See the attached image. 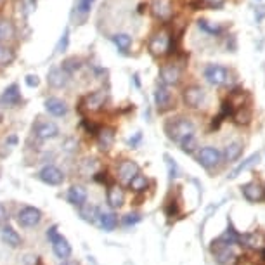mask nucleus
<instances>
[{"instance_id":"nucleus-1","label":"nucleus","mask_w":265,"mask_h":265,"mask_svg":"<svg viewBox=\"0 0 265 265\" xmlns=\"http://www.w3.org/2000/svg\"><path fill=\"white\" fill-rule=\"evenodd\" d=\"M194 123L189 120V118H172L168 122L165 123V132L168 135V139H172L173 142H179L181 144L186 137L189 135H194Z\"/></svg>"},{"instance_id":"nucleus-2","label":"nucleus","mask_w":265,"mask_h":265,"mask_svg":"<svg viewBox=\"0 0 265 265\" xmlns=\"http://www.w3.org/2000/svg\"><path fill=\"white\" fill-rule=\"evenodd\" d=\"M238 246V244H225L222 243V241H213L210 246L212 253H213L215 260L218 262L220 265H229L232 264V262L238 260V257H239V253L234 250V248Z\"/></svg>"},{"instance_id":"nucleus-3","label":"nucleus","mask_w":265,"mask_h":265,"mask_svg":"<svg viewBox=\"0 0 265 265\" xmlns=\"http://www.w3.org/2000/svg\"><path fill=\"white\" fill-rule=\"evenodd\" d=\"M170 45H172V38H170V35L166 33L165 29H161V31H156V33L149 38L147 47H149V52H151L153 55H165L168 54Z\"/></svg>"},{"instance_id":"nucleus-4","label":"nucleus","mask_w":265,"mask_h":265,"mask_svg":"<svg viewBox=\"0 0 265 265\" xmlns=\"http://www.w3.org/2000/svg\"><path fill=\"white\" fill-rule=\"evenodd\" d=\"M198 161H199V165H201L203 168L213 170V168H217V166L220 165L222 153L218 151V149H215V147H212V146H205L201 151H199Z\"/></svg>"},{"instance_id":"nucleus-5","label":"nucleus","mask_w":265,"mask_h":265,"mask_svg":"<svg viewBox=\"0 0 265 265\" xmlns=\"http://www.w3.org/2000/svg\"><path fill=\"white\" fill-rule=\"evenodd\" d=\"M182 99H184V104L187 107H191V109H198V107H201L203 104H205L206 92L201 87H198V85H191V87H187L184 90Z\"/></svg>"},{"instance_id":"nucleus-6","label":"nucleus","mask_w":265,"mask_h":265,"mask_svg":"<svg viewBox=\"0 0 265 265\" xmlns=\"http://www.w3.org/2000/svg\"><path fill=\"white\" fill-rule=\"evenodd\" d=\"M37 177L47 186H61L64 182V179H66L63 170L54 165H45L44 168L37 173Z\"/></svg>"},{"instance_id":"nucleus-7","label":"nucleus","mask_w":265,"mask_h":265,"mask_svg":"<svg viewBox=\"0 0 265 265\" xmlns=\"http://www.w3.org/2000/svg\"><path fill=\"white\" fill-rule=\"evenodd\" d=\"M18 222L21 227H35L42 222V212L35 206H23L18 212Z\"/></svg>"},{"instance_id":"nucleus-8","label":"nucleus","mask_w":265,"mask_h":265,"mask_svg":"<svg viewBox=\"0 0 265 265\" xmlns=\"http://www.w3.org/2000/svg\"><path fill=\"white\" fill-rule=\"evenodd\" d=\"M33 135L40 140H49L59 135V127L49 120H38L33 125Z\"/></svg>"},{"instance_id":"nucleus-9","label":"nucleus","mask_w":265,"mask_h":265,"mask_svg":"<svg viewBox=\"0 0 265 265\" xmlns=\"http://www.w3.org/2000/svg\"><path fill=\"white\" fill-rule=\"evenodd\" d=\"M227 70H225L224 66H220V64H208V66L205 68V78L206 81L210 85H213V87H220V85H224L225 81H227Z\"/></svg>"},{"instance_id":"nucleus-10","label":"nucleus","mask_w":265,"mask_h":265,"mask_svg":"<svg viewBox=\"0 0 265 265\" xmlns=\"http://www.w3.org/2000/svg\"><path fill=\"white\" fill-rule=\"evenodd\" d=\"M137 173H139V165L132 159H125V161L118 165V179H120L122 184L129 186Z\"/></svg>"},{"instance_id":"nucleus-11","label":"nucleus","mask_w":265,"mask_h":265,"mask_svg":"<svg viewBox=\"0 0 265 265\" xmlns=\"http://www.w3.org/2000/svg\"><path fill=\"white\" fill-rule=\"evenodd\" d=\"M21 101H23V96H21V90H19L18 83L9 85L4 92H2V96H0V104L5 107H16Z\"/></svg>"},{"instance_id":"nucleus-12","label":"nucleus","mask_w":265,"mask_h":265,"mask_svg":"<svg viewBox=\"0 0 265 265\" xmlns=\"http://www.w3.org/2000/svg\"><path fill=\"white\" fill-rule=\"evenodd\" d=\"M155 104L158 107V111H165V109H170L173 104V96L170 92V88L165 87V85H158L155 90Z\"/></svg>"},{"instance_id":"nucleus-13","label":"nucleus","mask_w":265,"mask_h":265,"mask_svg":"<svg viewBox=\"0 0 265 265\" xmlns=\"http://www.w3.org/2000/svg\"><path fill=\"white\" fill-rule=\"evenodd\" d=\"M181 68L175 66V64H166V66H161L159 70V80L165 87H170V85H177L181 81Z\"/></svg>"},{"instance_id":"nucleus-14","label":"nucleus","mask_w":265,"mask_h":265,"mask_svg":"<svg viewBox=\"0 0 265 265\" xmlns=\"http://www.w3.org/2000/svg\"><path fill=\"white\" fill-rule=\"evenodd\" d=\"M106 97H107L106 90H96V92L85 96L81 106H83L87 111H92V113H94V111H99L101 107L106 104Z\"/></svg>"},{"instance_id":"nucleus-15","label":"nucleus","mask_w":265,"mask_h":265,"mask_svg":"<svg viewBox=\"0 0 265 265\" xmlns=\"http://www.w3.org/2000/svg\"><path fill=\"white\" fill-rule=\"evenodd\" d=\"M70 81V75L61 70V66H52L47 73V83L52 88H63Z\"/></svg>"},{"instance_id":"nucleus-16","label":"nucleus","mask_w":265,"mask_h":265,"mask_svg":"<svg viewBox=\"0 0 265 265\" xmlns=\"http://www.w3.org/2000/svg\"><path fill=\"white\" fill-rule=\"evenodd\" d=\"M51 243H52V251H54V255L57 258L66 260V258L71 257V244L68 243V239L64 238V236L57 234Z\"/></svg>"},{"instance_id":"nucleus-17","label":"nucleus","mask_w":265,"mask_h":265,"mask_svg":"<svg viewBox=\"0 0 265 265\" xmlns=\"http://www.w3.org/2000/svg\"><path fill=\"white\" fill-rule=\"evenodd\" d=\"M241 192H243V196L246 198V201L250 203H258L262 201V199H265V189L262 187L260 184H257V182H250V184L243 186Z\"/></svg>"},{"instance_id":"nucleus-18","label":"nucleus","mask_w":265,"mask_h":265,"mask_svg":"<svg viewBox=\"0 0 265 265\" xmlns=\"http://www.w3.org/2000/svg\"><path fill=\"white\" fill-rule=\"evenodd\" d=\"M45 111L51 113L52 116H66L68 114V104L59 97H49L44 103Z\"/></svg>"},{"instance_id":"nucleus-19","label":"nucleus","mask_w":265,"mask_h":265,"mask_svg":"<svg viewBox=\"0 0 265 265\" xmlns=\"http://www.w3.org/2000/svg\"><path fill=\"white\" fill-rule=\"evenodd\" d=\"M151 12L155 18L161 19V21H168L172 18V5L166 0H153Z\"/></svg>"},{"instance_id":"nucleus-20","label":"nucleus","mask_w":265,"mask_h":265,"mask_svg":"<svg viewBox=\"0 0 265 265\" xmlns=\"http://www.w3.org/2000/svg\"><path fill=\"white\" fill-rule=\"evenodd\" d=\"M125 203V192L120 186L113 184L107 187V205L111 208H122Z\"/></svg>"},{"instance_id":"nucleus-21","label":"nucleus","mask_w":265,"mask_h":265,"mask_svg":"<svg viewBox=\"0 0 265 265\" xmlns=\"http://www.w3.org/2000/svg\"><path fill=\"white\" fill-rule=\"evenodd\" d=\"M66 198L71 205H75V206L80 208V206H83L85 201H87V189L81 187V186H71V187L68 189Z\"/></svg>"},{"instance_id":"nucleus-22","label":"nucleus","mask_w":265,"mask_h":265,"mask_svg":"<svg viewBox=\"0 0 265 265\" xmlns=\"http://www.w3.org/2000/svg\"><path fill=\"white\" fill-rule=\"evenodd\" d=\"M258 161H260V155H258V153H255V155H251L250 158H246L243 163H239V165L236 166V168L229 173V179H236V177H239L241 173L246 172V170H250L251 166H255Z\"/></svg>"},{"instance_id":"nucleus-23","label":"nucleus","mask_w":265,"mask_h":265,"mask_svg":"<svg viewBox=\"0 0 265 265\" xmlns=\"http://www.w3.org/2000/svg\"><path fill=\"white\" fill-rule=\"evenodd\" d=\"M114 142V130L113 129H101L97 132V144L103 151H107Z\"/></svg>"},{"instance_id":"nucleus-24","label":"nucleus","mask_w":265,"mask_h":265,"mask_svg":"<svg viewBox=\"0 0 265 265\" xmlns=\"http://www.w3.org/2000/svg\"><path fill=\"white\" fill-rule=\"evenodd\" d=\"M232 118L238 125H250L251 120H253V114H251V109L248 106H241L232 113Z\"/></svg>"},{"instance_id":"nucleus-25","label":"nucleus","mask_w":265,"mask_h":265,"mask_svg":"<svg viewBox=\"0 0 265 265\" xmlns=\"http://www.w3.org/2000/svg\"><path fill=\"white\" fill-rule=\"evenodd\" d=\"M99 208H97L96 205H83L80 206V217L83 218V220L90 222V224H96L97 220H99Z\"/></svg>"},{"instance_id":"nucleus-26","label":"nucleus","mask_w":265,"mask_h":265,"mask_svg":"<svg viewBox=\"0 0 265 265\" xmlns=\"http://www.w3.org/2000/svg\"><path fill=\"white\" fill-rule=\"evenodd\" d=\"M97 222H99L103 231L111 232L118 225V217L114 213H111V212H103V213H99V220Z\"/></svg>"},{"instance_id":"nucleus-27","label":"nucleus","mask_w":265,"mask_h":265,"mask_svg":"<svg viewBox=\"0 0 265 265\" xmlns=\"http://www.w3.org/2000/svg\"><path fill=\"white\" fill-rule=\"evenodd\" d=\"M2 241H4L9 248H18L19 244H21V236L12 227H4L2 229Z\"/></svg>"},{"instance_id":"nucleus-28","label":"nucleus","mask_w":265,"mask_h":265,"mask_svg":"<svg viewBox=\"0 0 265 265\" xmlns=\"http://www.w3.org/2000/svg\"><path fill=\"white\" fill-rule=\"evenodd\" d=\"M111 40L118 47V51L123 52V54H127L130 51V47H132V37L129 33H116L111 37Z\"/></svg>"},{"instance_id":"nucleus-29","label":"nucleus","mask_w":265,"mask_h":265,"mask_svg":"<svg viewBox=\"0 0 265 265\" xmlns=\"http://www.w3.org/2000/svg\"><path fill=\"white\" fill-rule=\"evenodd\" d=\"M241 153H243V144L241 142H231L229 146H225L224 149V159L227 163H232L239 158Z\"/></svg>"},{"instance_id":"nucleus-30","label":"nucleus","mask_w":265,"mask_h":265,"mask_svg":"<svg viewBox=\"0 0 265 265\" xmlns=\"http://www.w3.org/2000/svg\"><path fill=\"white\" fill-rule=\"evenodd\" d=\"M16 35V28L12 25V21L9 19H0V44L5 40H11Z\"/></svg>"},{"instance_id":"nucleus-31","label":"nucleus","mask_w":265,"mask_h":265,"mask_svg":"<svg viewBox=\"0 0 265 265\" xmlns=\"http://www.w3.org/2000/svg\"><path fill=\"white\" fill-rule=\"evenodd\" d=\"M198 28L201 29V31H205V33L213 35V37H217V35H220L222 31H224L222 25H218V23H210V21H206V19H199Z\"/></svg>"},{"instance_id":"nucleus-32","label":"nucleus","mask_w":265,"mask_h":265,"mask_svg":"<svg viewBox=\"0 0 265 265\" xmlns=\"http://www.w3.org/2000/svg\"><path fill=\"white\" fill-rule=\"evenodd\" d=\"M94 2H96V0H77V2H75V12H77L81 19H85L90 14V11H92Z\"/></svg>"},{"instance_id":"nucleus-33","label":"nucleus","mask_w":265,"mask_h":265,"mask_svg":"<svg viewBox=\"0 0 265 265\" xmlns=\"http://www.w3.org/2000/svg\"><path fill=\"white\" fill-rule=\"evenodd\" d=\"M80 173L81 175H96L97 173V159L94 158H85L80 161Z\"/></svg>"},{"instance_id":"nucleus-34","label":"nucleus","mask_w":265,"mask_h":265,"mask_svg":"<svg viewBox=\"0 0 265 265\" xmlns=\"http://www.w3.org/2000/svg\"><path fill=\"white\" fill-rule=\"evenodd\" d=\"M147 186H149V181H147L146 175H140V173H137L135 177L132 179V182L129 184V187L132 189L133 192H144L147 189Z\"/></svg>"},{"instance_id":"nucleus-35","label":"nucleus","mask_w":265,"mask_h":265,"mask_svg":"<svg viewBox=\"0 0 265 265\" xmlns=\"http://www.w3.org/2000/svg\"><path fill=\"white\" fill-rule=\"evenodd\" d=\"M80 68H81V59H78V57H68L61 63V70L66 71L68 75L77 73Z\"/></svg>"},{"instance_id":"nucleus-36","label":"nucleus","mask_w":265,"mask_h":265,"mask_svg":"<svg viewBox=\"0 0 265 265\" xmlns=\"http://www.w3.org/2000/svg\"><path fill=\"white\" fill-rule=\"evenodd\" d=\"M14 51L9 47H5V45L0 44V66H7V64H11L12 61H14Z\"/></svg>"},{"instance_id":"nucleus-37","label":"nucleus","mask_w":265,"mask_h":265,"mask_svg":"<svg viewBox=\"0 0 265 265\" xmlns=\"http://www.w3.org/2000/svg\"><path fill=\"white\" fill-rule=\"evenodd\" d=\"M181 147H182V151H184V153H187V155H192V153L196 151V147H198V140H196L194 135H189V137H186V139L181 142Z\"/></svg>"},{"instance_id":"nucleus-38","label":"nucleus","mask_w":265,"mask_h":265,"mask_svg":"<svg viewBox=\"0 0 265 265\" xmlns=\"http://www.w3.org/2000/svg\"><path fill=\"white\" fill-rule=\"evenodd\" d=\"M68 45H70V28H66L63 31V35H61V38H59L57 45H55V52H57V54H61V52L66 51Z\"/></svg>"},{"instance_id":"nucleus-39","label":"nucleus","mask_w":265,"mask_h":265,"mask_svg":"<svg viewBox=\"0 0 265 265\" xmlns=\"http://www.w3.org/2000/svg\"><path fill=\"white\" fill-rule=\"evenodd\" d=\"M165 159H166V166H168L170 179H175V177H179V166H177L175 159H172L168 155H165Z\"/></svg>"},{"instance_id":"nucleus-40","label":"nucleus","mask_w":265,"mask_h":265,"mask_svg":"<svg viewBox=\"0 0 265 265\" xmlns=\"http://www.w3.org/2000/svg\"><path fill=\"white\" fill-rule=\"evenodd\" d=\"M165 213L168 217H177L179 215V203L177 201H168L165 206Z\"/></svg>"},{"instance_id":"nucleus-41","label":"nucleus","mask_w":265,"mask_h":265,"mask_svg":"<svg viewBox=\"0 0 265 265\" xmlns=\"http://www.w3.org/2000/svg\"><path fill=\"white\" fill-rule=\"evenodd\" d=\"M25 83L28 85L29 88H35V87H38V85H40V78H38V75L29 73V75H26Z\"/></svg>"},{"instance_id":"nucleus-42","label":"nucleus","mask_w":265,"mask_h":265,"mask_svg":"<svg viewBox=\"0 0 265 265\" xmlns=\"http://www.w3.org/2000/svg\"><path fill=\"white\" fill-rule=\"evenodd\" d=\"M139 222H140V215L139 213H129L125 218H123V224L129 225V227H130V225L139 224Z\"/></svg>"},{"instance_id":"nucleus-43","label":"nucleus","mask_w":265,"mask_h":265,"mask_svg":"<svg viewBox=\"0 0 265 265\" xmlns=\"http://www.w3.org/2000/svg\"><path fill=\"white\" fill-rule=\"evenodd\" d=\"M77 146H78V142L75 139H68L66 142L63 144V149L64 151H68V153H73L75 149H77Z\"/></svg>"},{"instance_id":"nucleus-44","label":"nucleus","mask_w":265,"mask_h":265,"mask_svg":"<svg viewBox=\"0 0 265 265\" xmlns=\"http://www.w3.org/2000/svg\"><path fill=\"white\" fill-rule=\"evenodd\" d=\"M140 139H142V133L137 132L135 135L130 137V139H129V146H130V147H137V144L140 142Z\"/></svg>"},{"instance_id":"nucleus-45","label":"nucleus","mask_w":265,"mask_h":265,"mask_svg":"<svg viewBox=\"0 0 265 265\" xmlns=\"http://www.w3.org/2000/svg\"><path fill=\"white\" fill-rule=\"evenodd\" d=\"M7 222V208L0 203V225H4Z\"/></svg>"},{"instance_id":"nucleus-46","label":"nucleus","mask_w":265,"mask_h":265,"mask_svg":"<svg viewBox=\"0 0 265 265\" xmlns=\"http://www.w3.org/2000/svg\"><path fill=\"white\" fill-rule=\"evenodd\" d=\"M59 232H57V225H52L51 229H47V239L49 241H52L55 238V236H57Z\"/></svg>"},{"instance_id":"nucleus-47","label":"nucleus","mask_w":265,"mask_h":265,"mask_svg":"<svg viewBox=\"0 0 265 265\" xmlns=\"http://www.w3.org/2000/svg\"><path fill=\"white\" fill-rule=\"evenodd\" d=\"M206 2H208L212 7H220V5L224 4V0H206Z\"/></svg>"},{"instance_id":"nucleus-48","label":"nucleus","mask_w":265,"mask_h":265,"mask_svg":"<svg viewBox=\"0 0 265 265\" xmlns=\"http://www.w3.org/2000/svg\"><path fill=\"white\" fill-rule=\"evenodd\" d=\"M265 16V7H258V14H257V21H262V18Z\"/></svg>"},{"instance_id":"nucleus-49","label":"nucleus","mask_w":265,"mask_h":265,"mask_svg":"<svg viewBox=\"0 0 265 265\" xmlns=\"http://www.w3.org/2000/svg\"><path fill=\"white\" fill-rule=\"evenodd\" d=\"M63 265H78V262H75V260H70V262H66V264H63Z\"/></svg>"},{"instance_id":"nucleus-50","label":"nucleus","mask_w":265,"mask_h":265,"mask_svg":"<svg viewBox=\"0 0 265 265\" xmlns=\"http://www.w3.org/2000/svg\"><path fill=\"white\" fill-rule=\"evenodd\" d=\"M262 260H264V262H265V246H264V248H262Z\"/></svg>"}]
</instances>
